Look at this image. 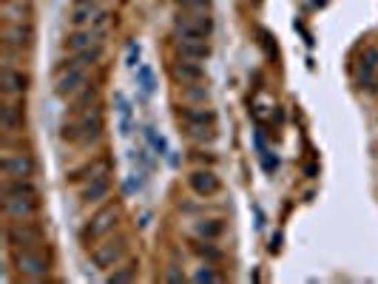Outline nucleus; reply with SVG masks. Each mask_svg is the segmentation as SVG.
Masks as SVG:
<instances>
[{
  "mask_svg": "<svg viewBox=\"0 0 378 284\" xmlns=\"http://www.w3.org/2000/svg\"><path fill=\"white\" fill-rule=\"evenodd\" d=\"M3 210L9 219H32L40 210V191L32 179H3Z\"/></svg>",
  "mask_w": 378,
  "mask_h": 284,
  "instance_id": "1",
  "label": "nucleus"
},
{
  "mask_svg": "<svg viewBox=\"0 0 378 284\" xmlns=\"http://www.w3.org/2000/svg\"><path fill=\"white\" fill-rule=\"evenodd\" d=\"M86 88H88V63L68 54V60H63L54 71V94L60 100H74Z\"/></svg>",
  "mask_w": 378,
  "mask_h": 284,
  "instance_id": "2",
  "label": "nucleus"
},
{
  "mask_svg": "<svg viewBox=\"0 0 378 284\" xmlns=\"http://www.w3.org/2000/svg\"><path fill=\"white\" fill-rule=\"evenodd\" d=\"M100 134H103V116L97 108L74 114L72 120L63 123V128H60V139L72 142V145H91V142L100 139Z\"/></svg>",
  "mask_w": 378,
  "mask_h": 284,
  "instance_id": "3",
  "label": "nucleus"
},
{
  "mask_svg": "<svg viewBox=\"0 0 378 284\" xmlns=\"http://www.w3.org/2000/svg\"><path fill=\"white\" fill-rule=\"evenodd\" d=\"M177 116H179L185 134L191 139H197V142H214L217 139V114L210 108L188 103L185 108H179Z\"/></svg>",
  "mask_w": 378,
  "mask_h": 284,
  "instance_id": "4",
  "label": "nucleus"
},
{
  "mask_svg": "<svg viewBox=\"0 0 378 284\" xmlns=\"http://www.w3.org/2000/svg\"><path fill=\"white\" fill-rule=\"evenodd\" d=\"M12 267L20 278L26 281H43L49 278L52 258L43 247H29V250H12Z\"/></svg>",
  "mask_w": 378,
  "mask_h": 284,
  "instance_id": "5",
  "label": "nucleus"
},
{
  "mask_svg": "<svg viewBox=\"0 0 378 284\" xmlns=\"http://www.w3.org/2000/svg\"><path fill=\"white\" fill-rule=\"evenodd\" d=\"M6 245L9 250H29V247H43L46 245V230L40 222L32 219H12L6 225Z\"/></svg>",
  "mask_w": 378,
  "mask_h": 284,
  "instance_id": "6",
  "label": "nucleus"
},
{
  "mask_svg": "<svg viewBox=\"0 0 378 284\" xmlns=\"http://www.w3.org/2000/svg\"><path fill=\"white\" fill-rule=\"evenodd\" d=\"M214 17L210 12H182L174 20V40H210Z\"/></svg>",
  "mask_w": 378,
  "mask_h": 284,
  "instance_id": "7",
  "label": "nucleus"
},
{
  "mask_svg": "<svg viewBox=\"0 0 378 284\" xmlns=\"http://www.w3.org/2000/svg\"><path fill=\"white\" fill-rule=\"evenodd\" d=\"M66 52L72 57H80L88 65H94L103 57V37L97 32H88V29H74L66 37Z\"/></svg>",
  "mask_w": 378,
  "mask_h": 284,
  "instance_id": "8",
  "label": "nucleus"
},
{
  "mask_svg": "<svg viewBox=\"0 0 378 284\" xmlns=\"http://www.w3.org/2000/svg\"><path fill=\"white\" fill-rule=\"evenodd\" d=\"M117 222H120V207L117 205H106V207H100L94 216L83 225V230H80V242L83 245H97L100 239H106V236H111V230L117 227Z\"/></svg>",
  "mask_w": 378,
  "mask_h": 284,
  "instance_id": "9",
  "label": "nucleus"
},
{
  "mask_svg": "<svg viewBox=\"0 0 378 284\" xmlns=\"http://www.w3.org/2000/svg\"><path fill=\"white\" fill-rule=\"evenodd\" d=\"M126 253H128V242L123 236H106V239H100L91 247V262L97 270H114L126 258Z\"/></svg>",
  "mask_w": 378,
  "mask_h": 284,
  "instance_id": "10",
  "label": "nucleus"
},
{
  "mask_svg": "<svg viewBox=\"0 0 378 284\" xmlns=\"http://www.w3.org/2000/svg\"><path fill=\"white\" fill-rule=\"evenodd\" d=\"M72 23H74V29L97 32L100 37H106L108 29H111V17H108V12H103L97 3H74Z\"/></svg>",
  "mask_w": 378,
  "mask_h": 284,
  "instance_id": "11",
  "label": "nucleus"
},
{
  "mask_svg": "<svg viewBox=\"0 0 378 284\" xmlns=\"http://www.w3.org/2000/svg\"><path fill=\"white\" fill-rule=\"evenodd\" d=\"M0 165H3V179H32L37 171L34 156L23 148H9Z\"/></svg>",
  "mask_w": 378,
  "mask_h": 284,
  "instance_id": "12",
  "label": "nucleus"
},
{
  "mask_svg": "<svg viewBox=\"0 0 378 284\" xmlns=\"http://www.w3.org/2000/svg\"><path fill=\"white\" fill-rule=\"evenodd\" d=\"M32 85V77L26 74L23 68L12 65V63H3V71H0V88H3L6 97H23Z\"/></svg>",
  "mask_w": 378,
  "mask_h": 284,
  "instance_id": "13",
  "label": "nucleus"
},
{
  "mask_svg": "<svg viewBox=\"0 0 378 284\" xmlns=\"http://www.w3.org/2000/svg\"><path fill=\"white\" fill-rule=\"evenodd\" d=\"M188 185H191V191L202 199H210V196H217L222 191V182L214 174V168H197L191 176H188Z\"/></svg>",
  "mask_w": 378,
  "mask_h": 284,
  "instance_id": "14",
  "label": "nucleus"
},
{
  "mask_svg": "<svg viewBox=\"0 0 378 284\" xmlns=\"http://www.w3.org/2000/svg\"><path fill=\"white\" fill-rule=\"evenodd\" d=\"M100 176H111V162H108V156H94L91 162L74 168L72 174H68V182H72V185H86V182L100 179Z\"/></svg>",
  "mask_w": 378,
  "mask_h": 284,
  "instance_id": "15",
  "label": "nucleus"
},
{
  "mask_svg": "<svg viewBox=\"0 0 378 284\" xmlns=\"http://www.w3.org/2000/svg\"><path fill=\"white\" fill-rule=\"evenodd\" d=\"M34 40V29H32V23L29 20H23V23H9V26L3 29V43H6V49H29Z\"/></svg>",
  "mask_w": 378,
  "mask_h": 284,
  "instance_id": "16",
  "label": "nucleus"
},
{
  "mask_svg": "<svg viewBox=\"0 0 378 284\" xmlns=\"http://www.w3.org/2000/svg\"><path fill=\"white\" fill-rule=\"evenodd\" d=\"M171 71H174L177 83H182V85H199V83H205V68L197 60H182L179 57Z\"/></svg>",
  "mask_w": 378,
  "mask_h": 284,
  "instance_id": "17",
  "label": "nucleus"
},
{
  "mask_svg": "<svg viewBox=\"0 0 378 284\" xmlns=\"http://www.w3.org/2000/svg\"><path fill=\"white\" fill-rule=\"evenodd\" d=\"M23 125H26V108L20 103H6L0 108V128L6 134H20Z\"/></svg>",
  "mask_w": 378,
  "mask_h": 284,
  "instance_id": "18",
  "label": "nucleus"
},
{
  "mask_svg": "<svg viewBox=\"0 0 378 284\" xmlns=\"http://www.w3.org/2000/svg\"><path fill=\"white\" fill-rule=\"evenodd\" d=\"M111 194V179L108 176H100V179H91L86 185H80V202L83 205H97L103 199H108Z\"/></svg>",
  "mask_w": 378,
  "mask_h": 284,
  "instance_id": "19",
  "label": "nucleus"
},
{
  "mask_svg": "<svg viewBox=\"0 0 378 284\" xmlns=\"http://www.w3.org/2000/svg\"><path fill=\"white\" fill-rule=\"evenodd\" d=\"M177 57L182 60H197L205 63L210 57V43L208 40H177Z\"/></svg>",
  "mask_w": 378,
  "mask_h": 284,
  "instance_id": "20",
  "label": "nucleus"
},
{
  "mask_svg": "<svg viewBox=\"0 0 378 284\" xmlns=\"http://www.w3.org/2000/svg\"><path fill=\"white\" fill-rule=\"evenodd\" d=\"M0 12H3V17L9 23H23V20H29V14H32L29 0H3Z\"/></svg>",
  "mask_w": 378,
  "mask_h": 284,
  "instance_id": "21",
  "label": "nucleus"
},
{
  "mask_svg": "<svg viewBox=\"0 0 378 284\" xmlns=\"http://www.w3.org/2000/svg\"><path fill=\"white\" fill-rule=\"evenodd\" d=\"M137 273H139V265L137 262H126V265H117L111 270L108 281L111 284H131V281H137Z\"/></svg>",
  "mask_w": 378,
  "mask_h": 284,
  "instance_id": "22",
  "label": "nucleus"
},
{
  "mask_svg": "<svg viewBox=\"0 0 378 284\" xmlns=\"http://www.w3.org/2000/svg\"><path fill=\"white\" fill-rule=\"evenodd\" d=\"M194 253H197L199 258H205L208 265H219L222 258H225V253H222L219 247H214V242H208V239L197 242V245H194Z\"/></svg>",
  "mask_w": 378,
  "mask_h": 284,
  "instance_id": "23",
  "label": "nucleus"
},
{
  "mask_svg": "<svg viewBox=\"0 0 378 284\" xmlns=\"http://www.w3.org/2000/svg\"><path fill=\"white\" fill-rule=\"evenodd\" d=\"M222 233H225V225L219 219H205L197 225V236L199 239H208V242H217Z\"/></svg>",
  "mask_w": 378,
  "mask_h": 284,
  "instance_id": "24",
  "label": "nucleus"
},
{
  "mask_svg": "<svg viewBox=\"0 0 378 284\" xmlns=\"http://www.w3.org/2000/svg\"><path fill=\"white\" fill-rule=\"evenodd\" d=\"M194 281H208V284H217V281H222V276L219 273H214V270H210V265L205 262L202 267H197V273H194Z\"/></svg>",
  "mask_w": 378,
  "mask_h": 284,
  "instance_id": "25",
  "label": "nucleus"
},
{
  "mask_svg": "<svg viewBox=\"0 0 378 284\" xmlns=\"http://www.w3.org/2000/svg\"><path fill=\"white\" fill-rule=\"evenodd\" d=\"M210 0H179V9L182 12H210Z\"/></svg>",
  "mask_w": 378,
  "mask_h": 284,
  "instance_id": "26",
  "label": "nucleus"
},
{
  "mask_svg": "<svg viewBox=\"0 0 378 284\" xmlns=\"http://www.w3.org/2000/svg\"><path fill=\"white\" fill-rule=\"evenodd\" d=\"M165 278L174 281V284H179V281H185V273H182L177 265H171V267H168V273H165Z\"/></svg>",
  "mask_w": 378,
  "mask_h": 284,
  "instance_id": "27",
  "label": "nucleus"
},
{
  "mask_svg": "<svg viewBox=\"0 0 378 284\" xmlns=\"http://www.w3.org/2000/svg\"><path fill=\"white\" fill-rule=\"evenodd\" d=\"M74 3H97V0H74Z\"/></svg>",
  "mask_w": 378,
  "mask_h": 284,
  "instance_id": "28",
  "label": "nucleus"
},
{
  "mask_svg": "<svg viewBox=\"0 0 378 284\" xmlns=\"http://www.w3.org/2000/svg\"><path fill=\"white\" fill-rule=\"evenodd\" d=\"M253 3H259V0H253Z\"/></svg>",
  "mask_w": 378,
  "mask_h": 284,
  "instance_id": "29",
  "label": "nucleus"
}]
</instances>
